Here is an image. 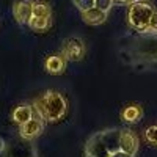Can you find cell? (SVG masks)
<instances>
[{
    "instance_id": "7",
    "label": "cell",
    "mask_w": 157,
    "mask_h": 157,
    "mask_svg": "<svg viewBox=\"0 0 157 157\" xmlns=\"http://www.w3.org/2000/svg\"><path fill=\"white\" fill-rule=\"evenodd\" d=\"M32 6L33 0H16L13 5V14L19 24H29L32 17Z\"/></svg>"
},
{
    "instance_id": "11",
    "label": "cell",
    "mask_w": 157,
    "mask_h": 157,
    "mask_svg": "<svg viewBox=\"0 0 157 157\" xmlns=\"http://www.w3.org/2000/svg\"><path fill=\"white\" fill-rule=\"evenodd\" d=\"M33 116H35V113H33V109L30 105H19L13 112V120L17 124H24L25 121H29Z\"/></svg>"
},
{
    "instance_id": "17",
    "label": "cell",
    "mask_w": 157,
    "mask_h": 157,
    "mask_svg": "<svg viewBox=\"0 0 157 157\" xmlns=\"http://www.w3.org/2000/svg\"><path fill=\"white\" fill-rule=\"evenodd\" d=\"M149 30L157 32V11H155V10H154L152 16H151V19H149ZM149 30H148V32H149Z\"/></svg>"
},
{
    "instance_id": "14",
    "label": "cell",
    "mask_w": 157,
    "mask_h": 157,
    "mask_svg": "<svg viewBox=\"0 0 157 157\" xmlns=\"http://www.w3.org/2000/svg\"><path fill=\"white\" fill-rule=\"evenodd\" d=\"M71 2L74 3V6L80 11V13L94 6V0H71Z\"/></svg>"
},
{
    "instance_id": "2",
    "label": "cell",
    "mask_w": 157,
    "mask_h": 157,
    "mask_svg": "<svg viewBox=\"0 0 157 157\" xmlns=\"http://www.w3.org/2000/svg\"><path fill=\"white\" fill-rule=\"evenodd\" d=\"M120 130L121 129H105L91 135L85 145V154L93 157H110L112 152L120 149Z\"/></svg>"
},
{
    "instance_id": "13",
    "label": "cell",
    "mask_w": 157,
    "mask_h": 157,
    "mask_svg": "<svg viewBox=\"0 0 157 157\" xmlns=\"http://www.w3.org/2000/svg\"><path fill=\"white\" fill-rule=\"evenodd\" d=\"M32 16H38V17H50V6H49V3H44V2H33V6H32Z\"/></svg>"
},
{
    "instance_id": "3",
    "label": "cell",
    "mask_w": 157,
    "mask_h": 157,
    "mask_svg": "<svg viewBox=\"0 0 157 157\" xmlns=\"http://www.w3.org/2000/svg\"><path fill=\"white\" fill-rule=\"evenodd\" d=\"M154 13V6L146 2H135L130 3L127 11V21L130 27L138 32H148L149 30V19Z\"/></svg>"
},
{
    "instance_id": "16",
    "label": "cell",
    "mask_w": 157,
    "mask_h": 157,
    "mask_svg": "<svg viewBox=\"0 0 157 157\" xmlns=\"http://www.w3.org/2000/svg\"><path fill=\"white\" fill-rule=\"evenodd\" d=\"M94 6L102 10V11H105V13H109L110 8L113 6V0H94Z\"/></svg>"
},
{
    "instance_id": "20",
    "label": "cell",
    "mask_w": 157,
    "mask_h": 157,
    "mask_svg": "<svg viewBox=\"0 0 157 157\" xmlns=\"http://www.w3.org/2000/svg\"><path fill=\"white\" fill-rule=\"evenodd\" d=\"M85 157H93V155H88V154H86V155H85Z\"/></svg>"
},
{
    "instance_id": "4",
    "label": "cell",
    "mask_w": 157,
    "mask_h": 157,
    "mask_svg": "<svg viewBox=\"0 0 157 157\" xmlns=\"http://www.w3.org/2000/svg\"><path fill=\"white\" fill-rule=\"evenodd\" d=\"M61 55L66 61H80L85 57V44L78 38H68L63 41Z\"/></svg>"
},
{
    "instance_id": "18",
    "label": "cell",
    "mask_w": 157,
    "mask_h": 157,
    "mask_svg": "<svg viewBox=\"0 0 157 157\" xmlns=\"http://www.w3.org/2000/svg\"><path fill=\"white\" fill-rule=\"evenodd\" d=\"M110 157H135L134 154H130V152H126L123 149H116L115 152L110 154Z\"/></svg>"
},
{
    "instance_id": "1",
    "label": "cell",
    "mask_w": 157,
    "mask_h": 157,
    "mask_svg": "<svg viewBox=\"0 0 157 157\" xmlns=\"http://www.w3.org/2000/svg\"><path fill=\"white\" fill-rule=\"evenodd\" d=\"M33 113L38 115L39 120L47 123H57L63 120L68 112V104L58 91H46L44 94L33 101Z\"/></svg>"
},
{
    "instance_id": "15",
    "label": "cell",
    "mask_w": 157,
    "mask_h": 157,
    "mask_svg": "<svg viewBox=\"0 0 157 157\" xmlns=\"http://www.w3.org/2000/svg\"><path fill=\"white\" fill-rule=\"evenodd\" d=\"M145 138H146L148 143H151V145H155V146H157V126H151V127L146 129Z\"/></svg>"
},
{
    "instance_id": "6",
    "label": "cell",
    "mask_w": 157,
    "mask_h": 157,
    "mask_svg": "<svg viewBox=\"0 0 157 157\" xmlns=\"http://www.w3.org/2000/svg\"><path fill=\"white\" fill-rule=\"evenodd\" d=\"M140 146V141L135 132H132L130 129H121L120 130V149L130 152V154H137Z\"/></svg>"
},
{
    "instance_id": "12",
    "label": "cell",
    "mask_w": 157,
    "mask_h": 157,
    "mask_svg": "<svg viewBox=\"0 0 157 157\" xmlns=\"http://www.w3.org/2000/svg\"><path fill=\"white\" fill-rule=\"evenodd\" d=\"M29 27L35 32H44L50 27V17H38V16H32L29 21Z\"/></svg>"
},
{
    "instance_id": "9",
    "label": "cell",
    "mask_w": 157,
    "mask_h": 157,
    "mask_svg": "<svg viewBox=\"0 0 157 157\" xmlns=\"http://www.w3.org/2000/svg\"><path fill=\"white\" fill-rule=\"evenodd\" d=\"M82 19L90 25H101L107 21V13L93 6L86 11H82Z\"/></svg>"
},
{
    "instance_id": "8",
    "label": "cell",
    "mask_w": 157,
    "mask_h": 157,
    "mask_svg": "<svg viewBox=\"0 0 157 157\" xmlns=\"http://www.w3.org/2000/svg\"><path fill=\"white\" fill-rule=\"evenodd\" d=\"M66 58H64L61 54H57V55H50L47 57L46 60V71L52 75H60L64 72L66 69Z\"/></svg>"
},
{
    "instance_id": "19",
    "label": "cell",
    "mask_w": 157,
    "mask_h": 157,
    "mask_svg": "<svg viewBox=\"0 0 157 157\" xmlns=\"http://www.w3.org/2000/svg\"><path fill=\"white\" fill-rule=\"evenodd\" d=\"M135 2H141V0H113V3H121V5H130Z\"/></svg>"
},
{
    "instance_id": "10",
    "label": "cell",
    "mask_w": 157,
    "mask_h": 157,
    "mask_svg": "<svg viewBox=\"0 0 157 157\" xmlns=\"http://www.w3.org/2000/svg\"><path fill=\"white\" fill-rule=\"evenodd\" d=\"M143 118V109L138 104H130L123 110V120L127 123H138Z\"/></svg>"
},
{
    "instance_id": "5",
    "label": "cell",
    "mask_w": 157,
    "mask_h": 157,
    "mask_svg": "<svg viewBox=\"0 0 157 157\" xmlns=\"http://www.w3.org/2000/svg\"><path fill=\"white\" fill-rule=\"evenodd\" d=\"M44 130V121L39 118H30L29 121H25L24 124H21V137L24 140H35L36 137H39Z\"/></svg>"
}]
</instances>
